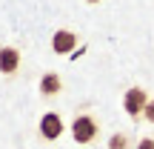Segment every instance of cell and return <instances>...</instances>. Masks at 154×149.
Here are the masks:
<instances>
[{"label":"cell","mask_w":154,"mask_h":149,"mask_svg":"<svg viewBox=\"0 0 154 149\" xmlns=\"http://www.w3.org/2000/svg\"><path fill=\"white\" fill-rule=\"evenodd\" d=\"M72 138H74V144H80V146H91V144H97V138H100V121L91 115V112H77L74 115V121H72Z\"/></svg>","instance_id":"obj_1"},{"label":"cell","mask_w":154,"mask_h":149,"mask_svg":"<svg viewBox=\"0 0 154 149\" xmlns=\"http://www.w3.org/2000/svg\"><path fill=\"white\" fill-rule=\"evenodd\" d=\"M149 92H146L143 86H131L126 89V95H123V109H126V115L131 118V121H143V112H146V103H149Z\"/></svg>","instance_id":"obj_2"},{"label":"cell","mask_w":154,"mask_h":149,"mask_svg":"<svg viewBox=\"0 0 154 149\" xmlns=\"http://www.w3.org/2000/svg\"><path fill=\"white\" fill-rule=\"evenodd\" d=\"M63 129H66V123H63V115H60V112H46V115H40V123H37L40 141L54 144V141L63 138Z\"/></svg>","instance_id":"obj_3"},{"label":"cell","mask_w":154,"mask_h":149,"mask_svg":"<svg viewBox=\"0 0 154 149\" xmlns=\"http://www.w3.org/2000/svg\"><path fill=\"white\" fill-rule=\"evenodd\" d=\"M20 66H23V52L17 49V46L3 43L0 46V75L3 77H14L20 72Z\"/></svg>","instance_id":"obj_4"},{"label":"cell","mask_w":154,"mask_h":149,"mask_svg":"<svg viewBox=\"0 0 154 149\" xmlns=\"http://www.w3.org/2000/svg\"><path fill=\"white\" fill-rule=\"evenodd\" d=\"M80 43V34L72 32V29H57L54 37H51V52L54 55H72Z\"/></svg>","instance_id":"obj_5"},{"label":"cell","mask_w":154,"mask_h":149,"mask_svg":"<svg viewBox=\"0 0 154 149\" xmlns=\"http://www.w3.org/2000/svg\"><path fill=\"white\" fill-rule=\"evenodd\" d=\"M60 92H63V77L57 72H46L43 77H40V98L54 100Z\"/></svg>","instance_id":"obj_6"},{"label":"cell","mask_w":154,"mask_h":149,"mask_svg":"<svg viewBox=\"0 0 154 149\" xmlns=\"http://www.w3.org/2000/svg\"><path fill=\"white\" fill-rule=\"evenodd\" d=\"M109 149H131V135L114 132V135L109 138Z\"/></svg>","instance_id":"obj_7"},{"label":"cell","mask_w":154,"mask_h":149,"mask_svg":"<svg viewBox=\"0 0 154 149\" xmlns=\"http://www.w3.org/2000/svg\"><path fill=\"white\" fill-rule=\"evenodd\" d=\"M143 121H146V123H151V126H154V98L149 100V103H146V112H143Z\"/></svg>","instance_id":"obj_8"},{"label":"cell","mask_w":154,"mask_h":149,"mask_svg":"<svg viewBox=\"0 0 154 149\" xmlns=\"http://www.w3.org/2000/svg\"><path fill=\"white\" fill-rule=\"evenodd\" d=\"M134 149H154V138H140Z\"/></svg>","instance_id":"obj_9"},{"label":"cell","mask_w":154,"mask_h":149,"mask_svg":"<svg viewBox=\"0 0 154 149\" xmlns=\"http://www.w3.org/2000/svg\"><path fill=\"white\" fill-rule=\"evenodd\" d=\"M86 3H88V6H97V3H100V0H86Z\"/></svg>","instance_id":"obj_10"}]
</instances>
